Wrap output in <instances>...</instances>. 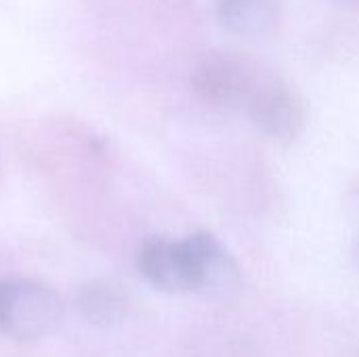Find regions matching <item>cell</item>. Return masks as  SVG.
Returning a JSON list of instances; mask_svg holds the SVG:
<instances>
[{"label": "cell", "mask_w": 359, "mask_h": 357, "mask_svg": "<svg viewBox=\"0 0 359 357\" xmlns=\"http://www.w3.org/2000/svg\"><path fill=\"white\" fill-rule=\"evenodd\" d=\"M137 267L147 284L170 295L206 290L236 271L229 252L208 231L181 240L151 238L139 248Z\"/></svg>", "instance_id": "obj_1"}, {"label": "cell", "mask_w": 359, "mask_h": 357, "mask_svg": "<svg viewBox=\"0 0 359 357\" xmlns=\"http://www.w3.org/2000/svg\"><path fill=\"white\" fill-rule=\"evenodd\" d=\"M61 299L44 282L0 278V335L13 341H36L50 335L61 320Z\"/></svg>", "instance_id": "obj_2"}, {"label": "cell", "mask_w": 359, "mask_h": 357, "mask_svg": "<svg viewBox=\"0 0 359 357\" xmlns=\"http://www.w3.org/2000/svg\"><path fill=\"white\" fill-rule=\"evenodd\" d=\"M265 78L255 63L240 55L210 53L198 63L191 84L206 105L246 112Z\"/></svg>", "instance_id": "obj_3"}, {"label": "cell", "mask_w": 359, "mask_h": 357, "mask_svg": "<svg viewBox=\"0 0 359 357\" xmlns=\"http://www.w3.org/2000/svg\"><path fill=\"white\" fill-rule=\"evenodd\" d=\"M246 114L259 133L280 143L297 139L307 122L303 97L292 86L271 76L265 78L248 103Z\"/></svg>", "instance_id": "obj_4"}, {"label": "cell", "mask_w": 359, "mask_h": 357, "mask_svg": "<svg viewBox=\"0 0 359 357\" xmlns=\"http://www.w3.org/2000/svg\"><path fill=\"white\" fill-rule=\"evenodd\" d=\"M219 23L244 40H263L278 32L282 21L280 0H215Z\"/></svg>", "instance_id": "obj_5"}, {"label": "cell", "mask_w": 359, "mask_h": 357, "mask_svg": "<svg viewBox=\"0 0 359 357\" xmlns=\"http://www.w3.org/2000/svg\"><path fill=\"white\" fill-rule=\"evenodd\" d=\"M76 307L86 322L99 328L118 324L128 311V297L122 286L109 280H90L80 286Z\"/></svg>", "instance_id": "obj_6"}]
</instances>
